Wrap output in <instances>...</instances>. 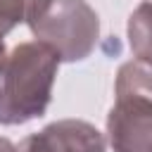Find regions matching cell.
<instances>
[{"mask_svg": "<svg viewBox=\"0 0 152 152\" xmlns=\"http://www.w3.org/2000/svg\"><path fill=\"white\" fill-rule=\"evenodd\" d=\"M0 152H19V150H17V145L12 140H7V138L0 135Z\"/></svg>", "mask_w": 152, "mask_h": 152, "instance_id": "52a82bcc", "label": "cell"}, {"mask_svg": "<svg viewBox=\"0 0 152 152\" xmlns=\"http://www.w3.org/2000/svg\"><path fill=\"white\" fill-rule=\"evenodd\" d=\"M150 74H152V66H150Z\"/></svg>", "mask_w": 152, "mask_h": 152, "instance_id": "9c48e42d", "label": "cell"}, {"mask_svg": "<svg viewBox=\"0 0 152 152\" xmlns=\"http://www.w3.org/2000/svg\"><path fill=\"white\" fill-rule=\"evenodd\" d=\"M128 45L138 62L152 66V0L140 2L128 17Z\"/></svg>", "mask_w": 152, "mask_h": 152, "instance_id": "5b68a950", "label": "cell"}, {"mask_svg": "<svg viewBox=\"0 0 152 152\" xmlns=\"http://www.w3.org/2000/svg\"><path fill=\"white\" fill-rule=\"evenodd\" d=\"M7 57V50H5V40L0 38V64H2V59Z\"/></svg>", "mask_w": 152, "mask_h": 152, "instance_id": "ba28073f", "label": "cell"}, {"mask_svg": "<svg viewBox=\"0 0 152 152\" xmlns=\"http://www.w3.org/2000/svg\"><path fill=\"white\" fill-rule=\"evenodd\" d=\"M104 135L83 119H59L24 138L19 152H104Z\"/></svg>", "mask_w": 152, "mask_h": 152, "instance_id": "277c9868", "label": "cell"}, {"mask_svg": "<svg viewBox=\"0 0 152 152\" xmlns=\"http://www.w3.org/2000/svg\"><path fill=\"white\" fill-rule=\"evenodd\" d=\"M36 40L45 43L59 62L86 59L100 38L97 12L86 0H50L45 12L28 24Z\"/></svg>", "mask_w": 152, "mask_h": 152, "instance_id": "3957f363", "label": "cell"}, {"mask_svg": "<svg viewBox=\"0 0 152 152\" xmlns=\"http://www.w3.org/2000/svg\"><path fill=\"white\" fill-rule=\"evenodd\" d=\"M48 5L50 0H0V38L19 24H31L45 12Z\"/></svg>", "mask_w": 152, "mask_h": 152, "instance_id": "8992f818", "label": "cell"}, {"mask_svg": "<svg viewBox=\"0 0 152 152\" xmlns=\"http://www.w3.org/2000/svg\"><path fill=\"white\" fill-rule=\"evenodd\" d=\"M114 107L107 116V138L114 152H152V74L133 59L121 64L114 86Z\"/></svg>", "mask_w": 152, "mask_h": 152, "instance_id": "7a4b0ae2", "label": "cell"}, {"mask_svg": "<svg viewBox=\"0 0 152 152\" xmlns=\"http://www.w3.org/2000/svg\"><path fill=\"white\" fill-rule=\"evenodd\" d=\"M59 57L40 40L19 43L0 64V124L40 119L52 100Z\"/></svg>", "mask_w": 152, "mask_h": 152, "instance_id": "6da1fadb", "label": "cell"}]
</instances>
